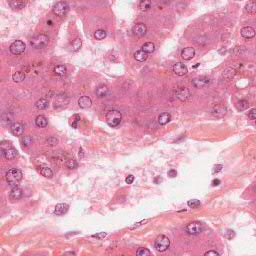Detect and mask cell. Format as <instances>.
I'll return each mask as SVG.
<instances>
[{"label": "cell", "instance_id": "cell-19", "mask_svg": "<svg viewBox=\"0 0 256 256\" xmlns=\"http://www.w3.org/2000/svg\"><path fill=\"white\" fill-rule=\"evenodd\" d=\"M69 206L66 203H59L57 204L55 208H54V214L57 215V216H61V215H64L67 213L68 211Z\"/></svg>", "mask_w": 256, "mask_h": 256}, {"label": "cell", "instance_id": "cell-17", "mask_svg": "<svg viewBox=\"0 0 256 256\" xmlns=\"http://www.w3.org/2000/svg\"><path fill=\"white\" fill-rule=\"evenodd\" d=\"M91 104H92L91 98L88 96H86V95H83L78 99V105H79L80 108H82V109L89 108V107L91 106Z\"/></svg>", "mask_w": 256, "mask_h": 256}, {"label": "cell", "instance_id": "cell-6", "mask_svg": "<svg viewBox=\"0 0 256 256\" xmlns=\"http://www.w3.org/2000/svg\"><path fill=\"white\" fill-rule=\"evenodd\" d=\"M203 224L200 221H192L190 223H188L185 227V230L188 234L190 235H197L200 232L203 231Z\"/></svg>", "mask_w": 256, "mask_h": 256}, {"label": "cell", "instance_id": "cell-36", "mask_svg": "<svg viewBox=\"0 0 256 256\" xmlns=\"http://www.w3.org/2000/svg\"><path fill=\"white\" fill-rule=\"evenodd\" d=\"M248 106H249V103H248V101L247 100H245V99H242L240 100L238 102V109L240 110V111H243V110H246L248 108Z\"/></svg>", "mask_w": 256, "mask_h": 256}, {"label": "cell", "instance_id": "cell-13", "mask_svg": "<svg viewBox=\"0 0 256 256\" xmlns=\"http://www.w3.org/2000/svg\"><path fill=\"white\" fill-rule=\"evenodd\" d=\"M22 196H23V190L18 186L13 187L11 189V191H10V193H9L10 199L13 200V201L21 199Z\"/></svg>", "mask_w": 256, "mask_h": 256}, {"label": "cell", "instance_id": "cell-50", "mask_svg": "<svg viewBox=\"0 0 256 256\" xmlns=\"http://www.w3.org/2000/svg\"><path fill=\"white\" fill-rule=\"evenodd\" d=\"M220 182H221V181L219 179H213V180H212L211 184H212V186H218V185L220 184Z\"/></svg>", "mask_w": 256, "mask_h": 256}, {"label": "cell", "instance_id": "cell-28", "mask_svg": "<svg viewBox=\"0 0 256 256\" xmlns=\"http://www.w3.org/2000/svg\"><path fill=\"white\" fill-rule=\"evenodd\" d=\"M139 8L141 11H148L151 8V1L150 0H141L139 3Z\"/></svg>", "mask_w": 256, "mask_h": 256}, {"label": "cell", "instance_id": "cell-26", "mask_svg": "<svg viewBox=\"0 0 256 256\" xmlns=\"http://www.w3.org/2000/svg\"><path fill=\"white\" fill-rule=\"evenodd\" d=\"M142 50L145 51L147 54H150V53H153L154 50H155V45L152 42H146L142 45Z\"/></svg>", "mask_w": 256, "mask_h": 256}, {"label": "cell", "instance_id": "cell-46", "mask_svg": "<svg viewBox=\"0 0 256 256\" xmlns=\"http://www.w3.org/2000/svg\"><path fill=\"white\" fill-rule=\"evenodd\" d=\"M134 181V176L133 175H128V176L125 178V182L127 184H132Z\"/></svg>", "mask_w": 256, "mask_h": 256}, {"label": "cell", "instance_id": "cell-9", "mask_svg": "<svg viewBox=\"0 0 256 256\" xmlns=\"http://www.w3.org/2000/svg\"><path fill=\"white\" fill-rule=\"evenodd\" d=\"M210 84V79L207 78L205 76H201V77H196L192 80V85L196 88H203V87H206Z\"/></svg>", "mask_w": 256, "mask_h": 256}, {"label": "cell", "instance_id": "cell-3", "mask_svg": "<svg viewBox=\"0 0 256 256\" xmlns=\"http://www.w3.org/2000/svg\"><path fill=\"white\" fill-rule=\"evenodd\" d=\"M49 42V38L48 36L45 34H39L30 40V45H31L33 48L36 49H41L43 47H45Z\"/></svg>", "mask_w": 256, "mask_h": 256}, {"label": "cell", "instance_id": "cell-44", "mask_svg": "<svg viewBox=\"0 0 256 256\" xmlns=\"http://www.w3.org/2000/svg\"><path fill=\"white\" fill-rule=\"evenodd\" d=\"M205 256H218L219 255V253H218L217 251H215V250H209V251H207V252H205Z\"/></svg>", "mask_w": 256, "mask_h": 256}, {"label": "cell", "instance_id": "cell-21", "mask_svg": "<svg viewBox=\"0 0 256 256\" xmlns=\"http://www.w3.org/2000/svg\"><path fill=\"white\" fill-rule=\"evenodd\" d=\"M109 93V89L107 88V86L105 85H100L98 86L96 88L95 90V94H96V96H98V97H105L107 96V94Z\"/></svg>", "mask_w": 256, "mask_h": 256}, {"label": "cell", "instance_id": "cell-31", "mask_svg": "<svg viewBox=\"0 0 256 256\" xmlns=\"http://www.w3.org/2000/svg\"><path fill=\"white\" fill-rule=\"evenodd\" d=\"M107 36V32L104 29H97L94 32V37L96 38V40H103Z\"/></svg>", "mask_w": 256, "mask_h": 256}, {"label": "cell", "instance_id": "cell-18", "mask_svg": "<svg viewBox=\"0 0 256 256\" xmlns=\"http://www.w3.org/2000/svg\"><path fill=\"white\" fill-rule=\"evenodd\" d=\"M195 55V49L193 47H186L181 51V57L183 60H190Z\"/></svg>", "mask_w": 256, "mask_h": 256}, {"label": "cell", "instance_id": "cell-15", "mask_svg": "<svg viewBox=\"0 0 256 256\" xmlns=\"http://www.w3.org/2000/svg\"><path fill=\"white\" fill-rule=\"evenodd\" d=\"M226 107L221 105V104H218V105H215L213 108L211 109V113L212 115L216 116V117H222L226 114Z\"/></svg>", "mask_w": 256, "mask_h": 256}, {"label": "cell", "instance_id": "cell-52", "mask_svg": "<svg viewBox=\"0 0 256 256\" xmlns=\"http://www.w3.org/2000/svg\"><path fill=\"white\" fill-rule=\"evenodd\" d=\"M255 122H256V120H255Z\"/></svg>", "mask_w": 256, "mask_h": 256}, {"label": "cell", "instance_id": "cell-51", "mask_svg": "<svg viewBox=\"0 0 256 256\" xmlns=\"http://www.w3.org/2000/svg\"><path fill=\"white\" fill-rule=\"evenodd\" d=\"M65 254H72V255H75V252H67Z\"/></svg>", "mask_w": 256, "mask_h": 256}, {"label": "cell", "instance_id": "cell-49", "mask_svg": "<svg viewBox=\"0 0 256 256\" xmlns=\"http://www.w3.org/2000/svg\"><path fill=\"white\" fill-rule=\"evenodd\" d=\"M22 142L25 143V145H28V144L31 142V138L28 137V136H24V137H23V139H22Z\"/></svg>", "mask_w": 256, "mask_h": 256}, {"label": "cell", "instance_id": "cell-42", "mask_svg": "<svg viewBox=\"0 0 256 256\" xmlns=\"http://www.w3.org/2000/svg\"><path fill=\"white\" fill-rule=\"evenodd\" d=\"M47 143H48L50 146H54L58 143V139L55 137H49L48 139H47Z\"/></svg>", "mask_w": 256, "mask_h": 256}, {"label": "cell", "instance_id": "cell-30", "mask_svg": "<svg viewBox=\"0 0 256 256\" xmlns=\"http://www.w3.org/2000/svg\"><path fill=\"white\" fill-rule=\"evenodd\" d=\"M12 79L14 82H21L25 79V73L23 71H17L12 75Z\"/></svg>", "mask_w": 256, "mask_h": 256}, {"label": "cell", "instance_id": "cell-38", "mask_svg": "<svg viewBox=\"0 0 256 256\" xmlns=\"http://www.w3.org/2000/svg\"><path fill=\"white\" fill-rule=\"evenodd\" d=\"M136 254L138 256H149V255H151V252H150V250H148L147 248L141 247V248H139L137 250Z\"/></svg>", "mask_w": 256, "mask_h": 256}, {"label": "cell", "instance_id": "cell-27", "mask_svg": "<svg viewBox=\"0 0 256 256\" xmlns=\"http://www.w3.org/2000/svg\"><path fill=\"white\" fill-rule=\"evenodd\" d=\"M9 5L11 8H14V9H21L24 7L25 3L22 1V0H11V1L9 2Z\"/></svg>", "mask_w": 256, "mask_h": 256}, {"label": "cell", "instance_id": "cell-39", "mask_svg": "<svg viewBox=\"0 0 256 256\" xmlns=\"http://www.w3.org/2000/svg\"><path fill=\"white\" fill-rule=\"evenodd\" d=\"M2 123L3 124H5V123H11L12 122V120H13V117L10 115V114H8L7 115V113H4V114H2Z\"/></svg>", "mask_w": 256, "mask_h": 256}, {"label": "cell", "instance_id": "cell-12", "mask_svg": "<svg viewBox=\"0 0 256 256\" xmlns=\"http://www.w3.org/2000/svg\"><path fill=\"white\" fill-rule=\"evenodd\" d=\"M173 72L178 76H183L185 74H187L188 69L185 64L181 62H177L176 64H174L173 66Z\"/></svg>", "mask_w": 256, "mask_h": 256}, {"label": "cell", "instance_id": "cell-7", "mask_svg": "<svg viewBox=\"0 0 256 256\" xmlns=\"http://www.w3.org/2000/svg\"><path fill=\"white\" fill-rule=\"evenodd\" d=\"M25 49H26L25 43L21 41V40H16V41H14L11 45H10V48H9L10 52H11L13 55L22 54V53L25 51Z\"/></svg>", "mask_w": 256, "mask_h": 256}, {"label": "cell", "instance_id": "cell-34", "mask_svg": "<svg viewBox=\"0 0 256 256\" xmlns=\"http://www.w3.org/2000/svg\"><path fill=\"white\" fill-rule=\"evenodd\" d=\"M235 75V70L232 68H226L223 72V77L225 79H230Z\"/></svg>", "mask_w": 256, "mask_h": 256}, {"label": "cell", "instance_id": "cell-29", "mask_svg": "<svg viewBox=\"0 0 256 256\" xmlns=\"http://www.w3.org/2000/svg\"><path fill=\"white\" fill-rule=\"evenodd\" d=\"M54 73L57 76H64V75H66L67 69L64 65H61V64H60V65H57L54 68Z\"/></svg>", "mask_w": 256, "mask_h": 256}, {"label": "cell", "instance_id": "cell-45", "mask_svg": "<svg viewBox=\"0 0 256 256\" xmlns=\"http://www.w3.org/2000/svg\"><path fill=\"white\" fill-rule=\"evenodd\" d=\"M222 165L221 164H218V165H215L214 168H213V174L215 173H218V172H220V171L222 170Z\"/></svg>", "mask_w": 256, "mask_h": 256}, {"label": "cell", "instance_id": "cell-48", "mask_svg": "<svg viewBox=\"0 0 256 256\" xmlns=\"http://www.w3.org/2000/svg\"><path fill=\"white\" fill-rule=\"evenodd\" d=\"M177 175V172H176V170H174V169H170L169 171H168V176L171 177V178H173L175 177Z\"/></svg>", "mask_w": 256, "mask_h": 256}, {"label": "cell", "instance_id": "cell-47", "mask_svg": "<svg viewBox=\"0 0 256 256\" xmlns=\"http://www.w3.org/2000/svg\"><path fill=\"white\" fill-rule=\"evenodd\" d=\"M105 236H106V233H105V232H101V233H98V234H94L92 237L97 238V239H103Z\"/></svg>", "mask_w": 256, "mask_h": 256}, {"label": "cell", "instance_id": "cell-41", "mask_svg": "<svg viewBox=\"0 0 256 256\" xmlns=\"http://www.w3.org/2000/svg\"><path fill=\"white\" fill-rule=\"evenodd\" d=\"M224 236H225V238L231 240L232 238L235 237V232L233 230H231V229H227L226 232H225V234H224Z\"/></svg>", "mask_w": 256, "mask_h": 256}, {"label": "cell", "instance_id": "cell-37", "mask_svg": "<svg viewBox=\"0 0 256 256\" xmlns=\"http://www.w3.org/2000/svg\"><path fill=\"white\" fill-rule=\"evenodd\" d=\"M78 166V164H77L76 160L73 159V158H70L66 161V167L69 168V169H75Z\"/></svg>", "mask_w": 256, "mask_h": 256}, {"label": "cell", "instance_id": "cell-43", "mask_svg": "<svg viewBox=\"0 0 256 256\" xmlns=\"http://www.w3.org/2000/svg\"><path fill=\"white\" fill-rule=\"evenodd\" d=\"M248 117L252 120H256V109H251L248 113Z\"/></svg>", "mask_w": 256, "mask_h": 256}, {"label": "cell", "instance_id": "cell-25", "mask_svg": "<svg viewBox=\"0 0 256 256\" xmlns=\"http://www.w3.org/2000/svg\"><path fill=\"white\" fill-rule=\"evenodd\" d=\"M147 57H148V54L145 51H143L142 49L138 50V51H136L135 53H134V58H135L137 61H139V62L145 61V60L147 59Z\"/></svg>", "mask_w": 256, "mask_h": 256}, {"label": "cell", "instance_id": "cell-24", "mask_svg": "<svg viewBox=\"0 0 256 256\" xmlns=\"http://www.w3.org/2000/svg\"><path fill=\"white\" fill-rule=\"evenodd\" d=\"M48 106H49V101L47 100L46 98L39 99L35 103V107H36L37 109H39V110H44L46 108H48Z\"/></svg>", "mask_w": 256, "mask_h": 256}, {"label": "cell", "instance_id": "cell-40", "mask_svg": "<svg viewBox=\"0 0 256 256\" xmlns=\"http://www.w3.org/2000/svg\"><path fill=\"white\" fill-rule=\"evenodd\" d=\"M187 205L190 208H197L198 206H200V201L197 199H191L187 202Z\"/></svg>", "mask_w": 256, "mask_h": 256}, {"label": "cell", "instance_id": "cell-33", "mask_svg": "<svg viewBox=\"0 0 256 256\" xmlns=\"http://www.w3.org/2000/svg\"><path fill=\"white\" fill-rule=\"evenodd\" d=\"M79 122H80V115H78V114H74L71 117V119H70V125L73 128H77L78 127Z\"/></svg>", "mask_w": 256, "mask_h": 256}, {"label": "cell", "instance_id": "cell-10", "mask_svg": "<svg viewBox=\"0 0 256 256\" xmlns=\"http://www.w3.org/2000/svg\"><path fill=\"white\" fill-rule=\"evenodd\" d=\"M132 32H133V34L137 36V37H142L146 34V32H147V27H146V25L144 24V23L142 22H139V23H137V24H135L133 26V28H132Z\"/></svg>", "mask_w": 256, "mask_h": 256}, {"label": "cell", "instance_id": "cell-4", "mask_svg": "<svg viewBox=\"0 0 256 256\" xmlns=\"http://www.w3.org/2000/svg\"><path fill=\"white\" fill-rule=\"evenodd\" d=\"M170 246V240L169 238L165 235H160L158 236L155 240V244H154V247L158 251V252H164L166 251Z\"/></svg>", "mask_w": 256, "mask_h": 256}, {"label": "cell", "instance_id": "cell-16", "mask_svg": "<svg viewBox=\"0 0 256 256\" xmlns=\"http://www.w3.org/2000/svg\"><path fill=\"white\" fill-rule=\"evenodd\" d=\"M240 34L245 39H251L255 36L256 32H255L254 28L250 27V26H246V27H243L241 29Z\"/></svg>", "mask_w": 256, "mask_h": 256}, {"label": "cell", "instance_id": "cell-35", "mask_svg": "<svg viewBox=\"0 0 256 256\" xmlns=\"http://www.w3.org/2000/svg\"><path fill=\"white\" fill-rule=\"evenodd\" d=\"M82 45V41L80 38H76L74 41L72 42V50L73 51H78V50L81 48Z\"/></svg>", "mask_w": 256, "mask_h": 256}, {"label": "cell", "instance_id": "cell-32", "mask_svg": "<svg viewBox=\"0 0 256 256\" xmlns=\"http://www.w3.org/2000/svg\"><path fill=\"white\" fill-rule=\"evenodd\" d=\"M40 173H41L42 176H44L46 178H51L53 176V172L52 170L48 167H42L40 168Z\"/></svg>", "mask_w": 256, "mask_h": 256}, {"label": "cell", "instance_id": "cell-8", "mask_svg": "<svg viewBox=\"0 0 256 256\" xmlns=\"http://www.w3.org/2000/svg\"><path fill=\"white\" fill-rule=\"evenodd\" d=\"M175 97L177 99H179L180 101H186L189 99L190 97V92L186 87H178V88L175 90Z\"/></svg>", "mask_w": 256, "mask_h": 256}, {"label": "cell", "instance_id": "cell-1", "mask_svg": "<svg viewBox=\"0 0 256 256\" xmlns=\"http://www.w3.org/2000/svg\"><path fill=\"white\" fill-rule=\"evenodd\" d=\"M23 174L21 172V170L17 169V168H12V169H9L7 172H6L5 178L7 183L12 187L18 186V184L20 183V181L22 180Z\"/></svg>", "mask_w": 256, "mask_h": 256}, {"label": "cell", "instance_id": "cell-2", "mask_svg": "<svg viewBox=\"0 0 256 256\" xmlns=\"http://www.w3.org/2000/svg\"><path fill=\"white\" fill-rule=\"evenodd\" d=\"M122 119V114L118 110H110L106 114V122L110 127H117Z\"/></svg>", "mask_w": 256, "mask_h": 256}, {"label": "cell", "instance_id": "cell-20", "mask_svg": "<svg viewBox=\"0 0 256 256\" xmlns=\"http://www.w3.org/2000/svg\"><path fill=\"white\" fill-rule=\"evenodd\" d=\"M171 120V115L168 112H163L158 116V123L160 125H165Z\"/></svg>", "mask_w": 256, "mask_h": 256}, {"label": "cell", "instance_id": "cell-23", "mask_svg": "<svg viewBox=\"0 0 256 256\" xmlns=\"http://www.w3.org/2000/svg\"><path fill=\"white\" fill-rule=\"evenodd\" d=\"M245 11L249 14H255L256 13V1L254 0H250L246 3L245 5Z\"/></svg>", "mask_w": 256, "mask_h": 256}, {"label": "cell", "instance_id": "cell-14", "mask_svg": "<svg viewBox=\"0 0 256 256\" xmlns=\"http://www.w3.org/2000/svg\"><path fill=\"white\" fill-rule=\"evenodd\" d=\"M1 152H2V155L4 156V157L6 158V159H8V160H12V159H14V158L18 155L17 150H16L15 148H13L12 146H11V147L6 148L5 150H2Z\"/></svg>", "mask_w": 256, "mask_h": 256}, {"label": "cell", "instance_id": "cell-11", "mask_svg": "<svg viewBox=\"0 0 256 256\" xmlns=\"http://www.w3.org/2000/svg\"><path fill=\"white\" fill-rule=\"evenodd\" d=\"M23 131H24V126L20 122H14L10 126V132L14 136H21L23 134Z\"/></svg>", "mask_w": 256, "mask_h": 256}, {"label": "cell", "instance_id": "cell-5", "mask_svg": "<svg viewBox=\"0 0 256 256\" xmlns=\"http://www.w3.org/2000/svg\"><path fill=\"white\" fill-rule=\"evenodd\" d=\"M69 11V5L66 1H58L53 6V13L59 17H64Z\"/></svg>", "mask_w": 256, "mask_h": 256}, {"label": "cell", "instance_id": "cell-22", "mask_svg": "<svg viewBox=\"0 0 256 256\" xmlns=\"http://www.w3.org/2000/svg\"><path fill=\"white\" fill-rule=\"evenodd\" d=\"M47 124H48V121H47V118L45 116L43 115H39L36 117L35 119V125L39 128H44L47 126Z\"/></svg>", "mask_w": 256, "mask_h": 256}]
</instances>
